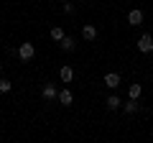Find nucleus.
Returning a JSON list of instances; mask_svg holds the SVG:
<instances>
[{
  "label": "nucleus",
  "instance_id": "1",
  "mask_svg": "<svg viewBox=\"0 0 153 143\" xmlns=\"http://www.w3.org/2000/svg\"><path fill=\"white\" fill-rule=\"evenodd\" d=\"M33 56H36V46H33L31 41H26V44L18 46V59L21 61H31Z\"/></svg>",
  "mask_w": 153,
  "mask_h": 143
},
{
  "label": "nucleus",
  "instance_id": "2",
  "mask_svg": "<svg viewBox=\"0 0 153 143\" xmlns=\"http://www.w3.org/2000/svg\"><path fill=\"white\" fill-rule=\"evenodd\" d=\"M138 51H140V54H151L153 51V39L148 33H143L140 39H138Z\"/></svg>",
  "mask_w": 153,
  "mask_h": 143
},
{
  "label": "nucleus",
  "instance_id": "3",
  "mask_svg": "<svg viewBox=\"0 0 153 143\" xmlns=\"http://www.w3.org/2000/svg\"><path fill=\"white\" fill-rule=\"evenodd\" d=\"M56 97H59V105H64V107H69V105L74 102V95H71V89H61Z\"/></svg>",
  "mask_w": 153,
  "mask_h": 143
},
{
  "label": "nucleus",
  "instance_id": "4",
  "mask_svg": "<svg viewBox=\"0 0 153 143\" xmlns=\"http://www.w3.org/2000/svg\"><path fill=\"white\" fill-rule=\"evenodd\" d=\"M117 84H120V74H115V72H110V74H105V87L115 89Z\"/></svg>",
  "mask_w": 153,
  "mask_h": 143
},
{
  "label": "nucleus",
  "instance_id": "5",
  "mask_svg": "<svg viewBox=\"0 0 153 143\" xmlns=\"http://www.w3.org/2000/svg\"><path fill=\"white\" fill-rule=\"evenodd\" d=\"M128 23H130V26H140L143 23V13L140 10H130L128 13Z\"/></svg>",
  "mask_w": 153,
  "mask_h": 143
},
{
  "label": "nucleus",
  "instance_id": "6",
  "mask_svg": "<svg viewBox=\"0 0 153 143\" xmlns=\"http://www.w3.org/2000/svg\"><path fill=\"white\" fill-rule=\"evenodd\" d=\"M56 95H59V92H56L54 82H46V84H44V97H46V100H56Z\"/></svg>",
  "mask_w": 153,
  "mask_h": 143
},
{
  "label": "nucleus",
  "instance_id": "7",
  "mask_svg": "<svg viewBox=\"0 0 153 143\" xmlns=\"http://www.w3.org/2000/svg\"><path fill=\"white\" fill-rule=\"evenodd\" d=\"M59 77H61V82H71V79H74V69H71V66H61Z\"/></svg>",
  "mask_w": 153,
  "mask_h": 143
},
{
  "label": "nucleus",
  "instance_id": "8",
  "mask_svg": "<svg viewBox=\"0 0 153 143\" xmlns=\"http://www.w3.org/2000/svg\"><path fill=\"white\" fill-rule=\"evenodd\" d=\"M82 36L87 41H94V39H97V28H94V26H84L82 28Z\"/></svg>",
  "mask_w": 153,
  "mask_h": 143
},
{
  "label": "nucleus",
  "instance_id": "9",
  "mask_svg": "<svg viewBox=\"0 0 153 143\" xmlns=\"http://www.w3.org/2000/svg\"><path fill=\"white\" fill-rule=\"evenodd\" d=\"M59 44H61V49H64V51H74V46H76V41L71 39V36H64V39H61Z\"/></svg>",
  "mask_w": 153,
  "mask_h": 143
},
{
  "label": "nucleus",
  "instance_id": "10",
  "mask_svg": "<svg viewBox=\"0 0 153 143\" xmlns=\"http://www.w3.org/2000/svg\"><path fill=\"white\" fill-rule=\"evenodd\" d=\"M64 36H66V33H64V28H61V26H54V28H51V39H54L56 44H59Z\"/></svg>",
  "mask_w": 153,
  "mask_h": 143
},
{
  "label": "nucleus",
  "instance_id": "11",
  "mask_svg": "<svg viewBox=\"0 0 153 143\" xmlns=\"http://www.w3.org/2000/svg\"><path fill=\"white\" fill-rule=\"evenodd\" d=\"M140 92H143V87H140V84H130V89H128L130 100H138V97H140Z\"/></svg>",
  "mask_w": 153,
  "mask_h": 143
},
{
  "label": "nucleus",
  "instance_id": "12",
  "mask_svg": "<svg viewBox=\"0 0 153 143\" xmlns=\"http://www.w3.org/2000/svg\"><path fill=\"white\" fill-rule=\"evenodd\" d=\"M120 97H115V95H112V97H107V110H117V107H120Z\"/></svg>",
  "mask_w": 153,
  "mask_h": 143
},
{
  "label": "nucleus",
  "instance_id": "13",
  "mask_svg": "<svg viewBox=\"0 0 153 143\" xmlns=\"http://www.w3.org/2000/svg\"><path fill=\"white\" fill-rule=\"evenodd\" d=\"M123 107H125L128 115H133V112H138V100H130V102H125Z\"/></svg>",
  "mask_w": 153,
  "mask_h": 143
},
{
  "label": "nucleus",
  "instance_id": "14",
  "mask_svg": "<svg viewBox=\"0 0 153 143\" xmlns=\"http://www.w3.org/2000/svg\"><path fill=\"white\" fill-rule=\"evenodd\" d=\"M10 87L13 84L8 82V79H0V92H10Z\"/></svg>",
  "mask_w": 153,
  "mask_h": 143
},
{
  "label": "nucleus",
  "instance_id": "15",
  "mask_svg": "<svg viewBox=\"0 0 153 143\" xmlns=\"http://www.w3.org/2000/svg\"><path fill=\"white\" fill-rule=\"evenodd\" d=\"M61 3H66V0H61Z\"/></svg>",
  "mask_w": 153,
  "mask_h": 143
},
{
  "label": "nucleus",
  "instance_id": "16",
  "mask_svg": "<svg viewBox=\"0 0 153 143\" xmlns=\"http://www.w3.org/2000/svg\"><path fill=\"white\" fill-rule=\"evenodd\" d=\"M0 69H3V64H0Z\"/></svg>",
  "mask_w": 153,
  "mask_h": 143
}]
</instances>
